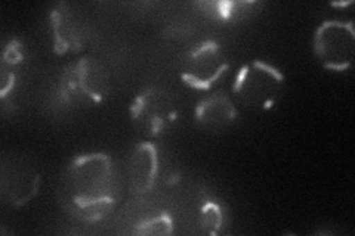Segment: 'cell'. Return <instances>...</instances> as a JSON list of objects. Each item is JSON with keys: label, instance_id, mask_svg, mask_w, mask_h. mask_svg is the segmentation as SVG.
<instances>
[{"label": "cell", "instance_id": "6da1fadb", "mask_svg": "<svg viewBox=\"0 0 355 236\" xmlns=\"http://www.w3.org/2000/svg\"><path fill=\"white\" fill-rule=\"evenodd\" d=\"M65 192L76 217L85 221L107 217L117 202L113 160L103 152L76 156L67 167Z\"/></svg>", "mask_w": 355, "mask_h": 236}, {"label": "cell", "instance_id": "7a4b0ae2", "mask_svg": "<svg viewBox=\"0 0 355 236\" xmlns=\"http://www.w3.org/2000/svg\"><path fill=\"white\" fill-rule=\"evenodd\" d=\"M110 74L92 56L70 64L60 77L58 95L67 105L92 107L101 104L110 93Z\"/></svg>", "mask_w": 355, "mask_h": 236}, {"label": "cell", "instance_id": "3957f363", "mask_svg": "<svg viewBox=\"0 0 355 236\" xmlns=\"http://www.w3.org/2000/svg\"><path fill=\"white\" fill-rule=\"evenodd\" d=\"M284 75L275 66L263 61H253L239 70L232 93L239 102L249 109H271L280 99Z\"/></svg>", "mask_w": 355, "mask_h": 236}, {"label": "cell", "instance_id": "277c9868", "mask_svg": "<svg viewBox=\"0 0 355 236\" xmlns=\"http://www.w3.org/2000/svg\"><path fill=\"white\" fill-rule=\"evenodd\" d=\"M130 118L148 136H159L178 118L175 96L159 86H148L133 98L129 105Z\"/></svg>", "mask_w": 355, "mask_h": 236}, {"label": "cell", "instance_id": "5b68a950", "mask_svg": "<svg viewBox=\"0 0 355 236\" xmlns=\"http://www.w3.org/2000/svg\"><path fill=\"white\" fill-rule=\"evenodd\" d=\"M355 33L352 21H326L314 35V53L324 69L347 71L352 65Z\"/></svg>", "mask_w": 355, "mask_h": 236}, {"label": "cell", "instance_id": "8992f818", "mask_svg": "<svg viewBox=\"0 0 355 236\" xmlns=\"http://www.w3.org/2000/svg\"><path fill=\"white\" fill-rule=\"evenodd\" d=\"M228 69L230 64L219 44L207 40L185 56L181 78L187 86L197 91H209Z\"/></svg>", "mask_w": 355, "mask_h": 236}, {"label": "cell", "instance_id": "52a82bcc", "mask_svg": "<svg viewBox=\"0 0 355 236\" xmlns=\"http://www.w3.org/2000/svg\"><path fill=\"white\" fill-rule=\"evenodd\" d=\"M159 174V154L151 142H139L133 148L128 161L130 190L135 195L151 192Z\"/></svg>", "mask_w": 355, "mask_h": 236}, {"label": "cell", "instance_id": "ba28073f", "mask_svg": "<svg viewBox=\"0 0 355 236\" xmlns=\"http://www.w3.org/2000/svg\"><path fill=\"white\" fill-rule=\"evenodd\" d=\"M237 108L225 92H215L200 99L196 107V125L209 131H222L234 125Z\"/></svg>", "mask_w": 355, "mask_h": 236}, {"label": "cell", "instance_id": "9c48e42d", "mask_svg": "<svg viewBox=\"0 0 355 236\" xmlns=\"http://www.w3.org/2000/svg\"><path fill=\"white\" fill-rule=\"evenodd\" d=\"M53 35V52L57 55L79 53L83 49V33L73 9L67 3H58L51 12Z\"/></svg>", "mask_w": 355, "mask_h": 236}, {"label": "cell", "instance_id": "30bf717a", "mask_svg": "<svg viewBox=\"0 0 355 236\" xmlns=\"http://www.w3.org/2000/svg\"><path fill=\"white\" fill-rule=\"evenodd\" d=\"M40 176L31 165L12 163L3 167L2 190L12 207H21L37 195Z\"/></svg>", "mask_w": 355, "mask_h": 236}, {"label": "cell", "instance_id": "8fae6325", "mask_svg": "<svg viewBox=\"0 0 355 236\" xmlns=\"http://www.w3.org/2000/svg\"><path fill=\"white\" fill-rule=\"evenodd\" d=\"M206 12H210L214 18L222 21H237L241 18H246L250 12H257L252 10V8H259L257 2H210L203 3Z\"/></svg>", "mask_w": 355, "mask_h": 236}, {"label": "cell", "instance_id": "7c38bea8", "mask_svg": "<svg viewBox=\"0 0 355 236\" xmlns=\"http://www.w3.org/2000/svg\"><path fill=\"white\" fill-rule=\"evenodd\" d=\"M200 229L206 235H218L224 229V211L215 201H206L200 208Z\"/></svg>", "mask_w": 355, "mask_h": 236}, {"label": "cell", "instance_id": "4fadbf2b", "mask_svg": "<svg viewBox=\"0 0 355 236\" xmlns=\"http://www.w3.org/2000/svg\"><path fill=\"white\" fill-rule=\"evenodd\" d=\"M173 232V221L168 212H162L157 217H151L147 220L139 221L135 229H133V233L135 235H142V236H168L172 235Z\"/></svg>", "mask_w": 355, "mask_h": 236}, {"label": "cell", "instance_id": "5bb4252c", "mask_svg": "<svg viewBox=\"0 0 355 236\" xmlns=\"http://www.w3.org/2000/svg\"><path fill=\"white\" fill-rule=\"evenodd\" d=\"M24 60V53H22V46L18 40L9 42L6 49L3 51V64L6 65H17Z\"/></svg>", "mask_w": 355, "mask_h": 236}, {"label": "cell", "instance_id": "9a60e30c", "mask_svg": "<svg viewBox=\"0 0 355 236\" xmlns=\"http://www.w3.org/2000/svg\"><path fill=\"white\" fill-rule=\"evenodd\" d=\"M14 74H3V86H2V96L5 98L8 91L10 89V86H14Z\"/></svg>", "mask_w": 355, "mask_h": 236}]
</instances>
